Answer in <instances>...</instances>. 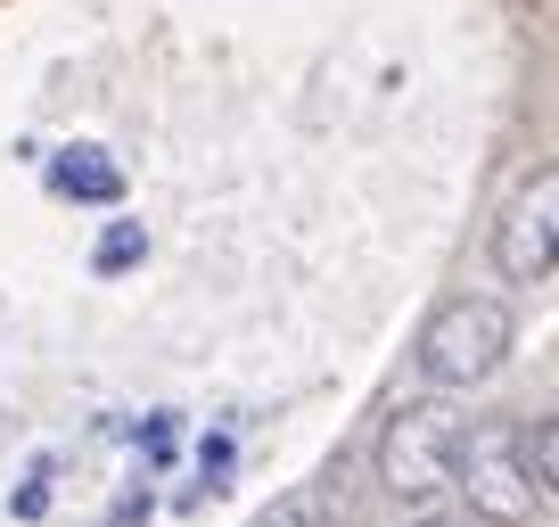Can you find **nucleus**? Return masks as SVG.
Segmentation results:
<instances>
[{"label": "nucleus", "instance_id": "8", "mask_svg": "<svg viewBox=\"0 0 559 527\" xmlns=\"http://www.w3.org/2000/svg\"><path fill=\"white\" fill-rule=\"evenodd\" d=\"M403 527H469V519H453V511H419V519H403Z\"/></svg>", "mask_w": 559, "mask_h": 527}, {"label": "nucleus", "instance_id": "6", "mask_svg": "<svg viewBox=\"0 0 559 527\" xmlns=\"http://www.w3.org/2000/svg\"><path fill=\"white\" fill-rule=\"evenodd\" d=\"M58 190L116 198V165H99V149H67V165H58Z\"/></svg>", "mask_w": 559, "mask_h": 527}, {"label": "nucleus", "instance_id": "3", "mask_svg": "<svg viewBox=\"0 0 559 527\" xmlns=\"http://www.w3.org/2000/svg\"><path fill=\"white\" fill-rule=\"evenodd\" d=\"M453 494L486 527H526L535 519V470H526V429L519 421H461V461Z\"/></svg>", "mask_w": 559, "mask_h": 527}, {"label": "nucleus", "instance_id": "4", "mask_svg": "<svg viewBox=\"0 0 559 527\" xmlns=\"http://www.w3.org/2000/svg\"><path fill=\"white\" fill-rule=\"evenodd\" d=\"M493 272L519 289L559 272V165H535L510 190V207L493 214Z\"/></svg>", "mask_w": 559, "mask_h": 527}, {"label": "nucleus", "instance_id": "1", "mask_svg": "<svg viewBox=\"0 0 559 527\" xmlns=\"http://www.w3.org/2000/svg\"><path fill=\"white\" fill-rule=\"evenodd\" d=\"M379 487L395 494L403 511H437L453 494V461H461V412L437 405V396H419V405H395L379 429Z\"/></svg>", "mask_w": 559, "mask_h": 527}, {"label": "nucleus", "instance_id": "2", "mask_svg": "<svg viewBox=\"0 0 559 527\" xmlns=\"http://www.w3.org/2000/svg\"><path fill=\"white\" fill-rule=\"evenodd\" d=\"M510 338H519V314H510L502 297H444L437 314L419 321V347H412V363H419V379L437 387V396H453V387H477V379H493L502 371V354H510Z\"/></svg>", "mask_w": 559, "mask_h": 527}, {"label": "nucleus", "instance_id": "5", "mask_svg": "<svg viewBox=\"0 0 559 527\" xmlns=\"http://www.w3.org/2000/svg\"><path fill=\"white\" fill-rule=\"evenodd\" d=\"M247 527H330V487H288L280 503H263Z\"/></svg>", "mask_w": 559, "mask_h": 527}, {"label": "nucleus", "instance_id": "7", "mask_svg": "<svg viewBox=\"0 0 559 527\" xmlns=\"http://www.w3.org/2000/svg\"><path fill=\"white\" fill-rule=\"evenodd\" d=\"M526 470H535V494H559V421L526 429Z\"/></svg>", "mask_w": 559, "mask_h": 527}]
</instances>
